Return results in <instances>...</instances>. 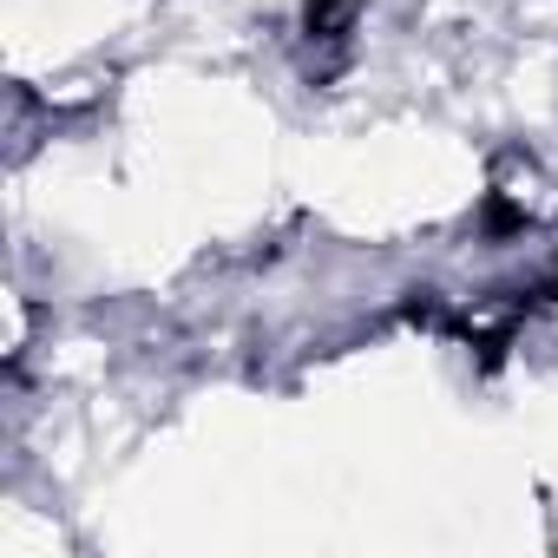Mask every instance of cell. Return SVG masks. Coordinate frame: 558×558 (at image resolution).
<instances>
[{"label":"cell","instance_id":"cell-1","mask_svg":"<svg viewBox=\"0 0 558 558\" xmlns=\"http://www.w3.org/2000/svg\"><path fill=\"white\" fill-rule=\"evenodd\" d=\"M362 8H368V0H303V34L316 47H342L362 27Z\"/></svg>","mask_w":558,"mask_h":558}]
</instances>
